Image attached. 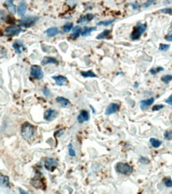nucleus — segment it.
<instances>
[{
  "instance_id": "35",
  "label": "nucleus",
  "mask_w": 172,
  "mask_h": 194,
  "mask_svg": "<svg viewBox=\"0 0 172 194\" xmlns=\"http://www.w3.org/2000/svg\"><path fill=\"white\" fill-rule=\"evenodd\" d=\"M154 2H155V0H147V2H144V3L143 4V6L144 8L148 7V6H150V5H152L153 3H154Z\"/></svg>"
},
{
  "instance_id": "15",
  "label": "nucleus",
  "mask_w": 172,
  "mask_h": 194,
  "mask_svg": "<svg viewBox=\"0 0 172 194\" xmlns=\"http://www.w3.org/2000/svg\"><path fill=\"white\" fill-rule=\"evenodd\" d=\"M57 102L60 105H61L62 108H68L69 105H70V101L68 100V99L62 97V96H58L56 98Z\"/></svg>"
},
{
  "instance_id": "34",
  "label": "nucleus",
  "mask_w": 172,
  "mask_h": 194,
  "mask_svg": "<svg viewBox=\"0 0 172 194\" xmlns=\"http://www.w3.org/2000/svg\"><path fill=\"white\" fill-rule=\"evenodd\" d=\"M164 138L167 140H172V131H166L164 133Z\"/></svg>"
},
{
  "instance_id": "17",
  "label": "nucleus",
  "mask_w": 172,
  "mask_h": 194,
  "mask_svg": "<svg viewBox=\"0 0 172 194\" xmlns=\"http://www.w3.org/2000/svg\"><path fill=\"white\" fill-rule=\"evenodd\" d=\"M45 34L49 37H55V36L57 35V34H58V33H59L58 28L51 27V28H49V29H46V30L45 31Z\"/></svg>"
},
{
  "instance_id": "2",
  "label": "nucleus",
  "mask_w": 172,
  "mask_h": 194,
  "mask_svg": "<svg viewBox=\"0 0 172 194\" xmlns=\"http://www.w3.org/2000/svg\"><path fill=\"white\" fill-rule=\"evenodd\" d=\"M115 171L118 173L123 175H128L131 174L133 172V168L131 165L125 162H118L116 163V165L115 166Z\"/></svg>"
},
{
  "instance_id": "12",
  "label": "nucleus",
  "mask_w": 172,
  "mask_h": 194,
  "mask_svg": "<svg viewBox=\"0 0 172 194\" xmlns=\"http://www.w3.org/2000/svg\"><path fill=\"white\" fill-rule=\"evenodd\" d=\"M154 101V99L153 97H150V99H147V100H143L140 101V108L142 110H145L146 108H147L148 107H150V105H152Z\"/></svg>"
},
{
  "instance_id": "16",
  "label": "nucleus",
  "mask_w": 172,
  "mask_h": 194,
  "mask_svg": "<svg viewBox=\"0 0 172 194\" xmlns=\"http://www.w3.org/2000/svg\"><path fill=\"white\" fill-rule=\"evenodd\" d=\"M0 186L9 187L10 186V179L7 176L0 173Z\"/></svg>"
},
{
  "instance_id": "6",
  "label": "nucleus",
  "mask_w": 172,
  "mask_h": 194,
  "mask_svg": "<svg viewBox=\"0 0 172 194\" xmlns=\"http://www.w3.org/2000/svg\"><path fill=\"white\" fill-rule=\"evenodd\" d=\"M30 76L35 79L41 80L44 77L43 74L42 69L38 65H32L31 69H30Z\"/></svg>"
},
{
  "instance_id": "7",
  "label": "nucleus",
  "mask_w": 172,
  "mask_h": 194,
  "mask_svg": "<svg viewBox=\"0 0 172 194\" xmlns=\"http://www.w3.org/2000/svg\"><path fill=\"white\" fill-rule=\"evenodd\" d=\"M57 165H58V162L57 160L53 158H49L45 159V167L48 171L53 172L55 169L57 167Z\"/></svg>"
},
{
  "instance_id": "18",
  "label": "nucleus",
  "mask_w": 172,
  "mask_h": 194,
  "mask_svg": "<svg viewBox=\"0 0 172 194\" xmlns=\"http://www.w3.org/2000/svg\"><path fill=\"white\" fill-rule=\"evenodd\" d=\"M5 6H6V9L10 13H15L16 7L13 3V0H6L5 1Z\"/></svg>"
},
{
  "instance_id": "14",
  "label": "nucleus",
  "mask_w": 172,
  "mask_h": 194,
  "mask_svg": "<svg viewBox=\"0 0 172 194\" xmlns=\"http://www.w3.org/2000/svg\"><path fill=\"white\" fill-rule=\"evenodd\" d=\"M26 10H27V5L25 3V2H20L19 5L18 6V8H17V13H18V16H23L25 14V13L26 12Z\"/></svg>"
},
{
  "instance_id": "13",
  "label": "nucleus",
  "mask_w": 172,
  "mask_h": 194,
  "mask_svg": "<svg viewBox=\"0 0 172 194\" xmlns=\"http://www.w3.org/2000/svg\"><path fill=\"white\" fill-rule=\"evenodd\" d=\"M94 18V15L92 14H87L84 16H81L78 20H77V23L79 24H84L87 22H91Z\"/></svg>"
},
{
  "instance_id": "3",
  "label": "nucleus",
  "mask_w": 172,
  "mask_h": 194,
  "mask_svg": "<svg viewBox=\"0 0 172 194\" xmlns=\"http://www.w3.org/2000/svg\"><path fill=\"white\" fill-rule=\"evenodd\" d=\"M147 29V25L146 24H138L134 29H133L132 33H131V39L132 41L139 39V37L142 36L145 30Z\"/></svg>"
},
{
  "instance_id": "42",
  "label": "nucleus",
  "mask_w": 172,
  "mask_h": 194,
  "mask_svg": "<svg viewBox=\"0 0 172 194\" xmlns=\"http://www.w3.org/2000/svg\"><path fill=\"white\" fill-rule=\"evenodd\" d=\"M132 6H133V9H135V10L139 7V5L137 3V2H135V4H132Z\"/></svg>"
},
{
  "instance_id": "5",
  "label": "nucleus",
  "mask_w": 172,
  "mask_h": 194,
  "mask_svg": "<svg viewBox=\"0 0 172 194\" xmlns=\"http://www.w3.org/2000/svg\"><path fill=\"white\" fill-rule=\"evenodd\" d=\"M23 30L20 28L18 26H8L5 31H4V35L7 36V37H10V36H15L18 35V33L22 32Z\"/></svg>"
},
{
  "instance_id": "28",
  "label": "nucleus",
  "mask_w": 172,
  "mask_h": 194,
  "mask_svg": "<svg viewBox=\"0 0 172 194\" xmlns=\"http://www.w3.org/2000/svg\"><path fill=\"white\" fill-rule=\"evenodd\" d=\"M115 19H111V20H107V21H102V22H98L97 26H107L111 25V23H113Z\"/></svg>"
},
{
  "instance_id": "33",
  "label": "nucleus",
  "mask_w": 172,
  "mask_h": 194,
  "mask_svg": "<svg viewBox=\"0 0 172 194\" xmlns=\"http://www.w3.org/2000/svg\"><path fill=\"white\" fill-rule=\"evenodd\" d=\"M170 48V45H166V44H160L159 45V47H158V49L160 51H166L167 49Z\"/></svg>"
},
{
  "instance_id": "32",
  "label": "nucleus",
  "mask_w": 172,
  "mask_h": 194,
  "mask_svg": "<svg viewBox=\"0 0 172 194\" xmlns=\"http://www.w3.org/2000/svg\"><path fill=\"white\" fill-rule=\"evenodd\" d=\"M164 108V105L163 104H156V105H154L152 107V111L153 112H156V111H159L161 109Z\"/></svg>"
},
{
  "instance_id": "1",
  "label": "nucleus",
  "mask_w": 172,
  "mask_h": 194,
  "mask_svg": "<svg viewBox=\"0 0 172 194\" xmlns=\"http://www.w3.org/2000/svg\"><path fill=\"white\" fill-rule=\"evenodd\" d=\"M35 128L31 124L25 123L22 127V135L26 140H30L33 137Z\"/></svg>"
},
{
  "instance_id": "10",
  "label": "nucleus",
  "mask_w": 172,
  "mask_h": 194,
  "mask_svg": "<svg viewBox=\"0 0 172 194\" xmlns=\"http://www.w3.org/2000/svg\"><path fill=\"white\" fill-rule=\"evenodd\" d=\"M89 113L87 111L82 110L80 112V114L77 116V121L79 123H84V122L88 121L89 120Z\"/></svg>"
},
{
  "instance_id": "25",
  "label": "nucleus",
  "mask_w": 172,
  "mask_h": 194,
  "mask_svg": "<svg viewBox=\"0 0 172 194\" xmlns=\"http://www.w3.org/2000/svg\"><path fill=\"white\" fill-rule=\"evenodd\" d=\"M81 76L84 77H96V75L92 70L86 71V72H80Z\"/></svg>"
},
{
  "instance_id": "39",
  "label": "nucleus",
  "mask_w": 172,
  "mask_h": 194,
  "mask_svg": "<svg viewBox=\"0 0 172 194\" xmlns=\"http://www.w3.org/2000/svg\"><path fill=\"white\" fill-rule=\"evenodd\" d=\"M165 102L167 104H169V105H170V106H172V95H170L168 98L165 100Z\"/></svg>"
},
{
  "instance_id": "40",
  "label": "nucleus",
  "mask_w": 172,
  "mask_h": 194,
  "mask_svg": "<svg viewBox=\"0 0 172 194\" xmlns=\"http://www.w3.org/2000/svg\"><path fill=\"white\" fill-rule=\"evenodd\" d=\"M165 39L168 41H172V33H168V34L166 36V37H165Z\"/></svg>"
},
{
  "instance_id": "21",
  "label": "nucleus",
  "mask_w": 172,
  "mask_h": 194,
  "mask_svg": "<svg viewBox=\"0 0 172 194\" xmlns=\"http://www.w3.org/2000/svg\"><path fill=\"white\" fill-rule=\"evenodd\" d=\"M81 27L80 26H75L73 29H72V33H71L70 37H73V38H77V37L80 36V34L81 33Z\"/></svg>"
},
{
  "instance_id": "44",
  "label": "nucleus",
  "mask_w": 172,
  "mask_h": 194,
  "mask_svg": "<svg viewBox=\"0 0 172 194\" xmlns=\"http://www.w3.org/2000/svg\"><path fill=\"white\" fill-rule=\"evenodd\" d=\"M135 88H137V87H138V84H135Z\"/></svg>"
},
{
  "instance_id": "20",
  "label": "nucleus",
  "mask_w": 172,
  "mask_h": 194,
  "mask_svg": "<svg viewBox=\"0 0 172 194\" xmlns=\"http://www.w3.org/2000/svg\"><path fill=\"white\" fill-rule=\"evenodd\" d=\"M96 29V27H87V26H85V27L83 29L82 31H81V33H80V34H81V36H83V37H87V36L90 35L92 31H95Z\"/></svg>"
},
{
  "instance_id": "38",
  "label": "nucleus",
  "mask_w": 172,
  "mask_h": 194,
  "mask_svg": "<svg viewBox=\"0 0 172 194\" xmlns=\"http://www.w3.org/2000/svg\"><path fill=\"white\" fill-rule=\"evenodd\" d=\"M160 12H162V13H165V14H170V13H172V10L170 9V8H165V9L161 10Z\"/></svg>"
},
{
  "instance_id": "36",
  "label": "nucleus",
  "mask_w": 172,
  "mask_h": 194,
  "mask_svg": "<svg viewBox=\"0 0 172 194\" xmlns=\"http://www.w3.org/2000/svg\"><path fill=\"white\" fill-rule=\"evenodd\" d=\"M139 162L143 164V165H146V164L149 163V159L146 157H141L139 158Z\"/></svg>"
},
{
  "instance_id": "26",
  "label": "nucleus",
  "mask_w": 172,
  "mask_h": 194,
  "mask_svg": "<svg viewBox=\"0 0 172 194\" xmlns=\"http://www.w3.org/2000/svg\"><path fill=\"white\" fill-rule=\"evenodd\" d=\"M72 26H73V24H72V22L65 24L64 26H62L63 32H64V33H68V32H69L71 29H72Z\"/></svg>"
},
{
  "instance_id": "29",
  "label": "nucleus",
  "mask_w": 172,
  "mask_h": 194,
  "mask_svg": "<svg viewBox=\"0 0 172 194\" xmlns=\"http://www.w3.org/2000/svg\"><path fill=\"white\" fill-rule=\"evenodd\" d=\"M163 183H164L165 185H166V187H168V188H171L172 187V180L170 177H165V178L163 179Z\"/></svg>"
},
{
  "instance_id": "11",
  "label": "nucleus",
  "mask_w": 172,
  "mask_h": 194,
  "mask_svg": "<svg viewBox=\"0 0 172 194\" xmlns=\"http://www.w3.org/2000/svg\"><path fill=\"white\" fill-rule=\"evenodd\" d=\"M52 79L54 80L56 84L59 86H63L68 82V79L64 76H54V77H52Z\"/></svg>"
},
{
  "instance_id": "8",
  "label": "nucleus",
  "mask_w": 172,
  "mask_h": 194,
  "mask_svg": "<svg viewBox=\"0 0 172 194\" xmlns=\"http://www.w3.org/2000/svg\"><path fill=\"white\" fill-rule=\"evenodd\" d=\"M119 107L117 104H110L107 107L105 110V115L106 116H110L111 114H114V113H116V112L119 111Z\"/></svg>"
},
{
  "instance_id": "43",
  "label": "nucleus",
  "mask_w": 172,
  "mask_h": 194,
  "mask_svg": "<svg viewBox=\"0 0 172 194\" xmlns=\"http://www.w3.org/2000/svg\"><path fill=\"white\" fill-rule=\"evenodd\" d=\"M19 190H20V192H21V193H26V192H23V191L22 190V189H20V188H19Z\"/></svg>"
},
{
  "instance_id": "30",
  "label": "nucleus",
  "mask_w": 172,
  "mask_h": 194,
  "mask_svg": "<svg viewBox=\"0 0 172 194\" xmlns=\"http://www.w3.org/2000/svg\"><path fill=\"white\" fill-rule=\"evenodd\" d=\"M163 70H164V69H163L162 67H157V68H155V69H150V73L152 75H155L158 73H159V72H161V71H163Z\"/></svg>"
},
{
  "instance_id": "22",
  "label": "nucleus",
  "mask_w": 172,
  "mask_h": 194,
  "mask_svg": "<svg viewBox=\"0 0 172 194\" xmlns=\"http://www.w3.org/2000/svg\"><path fill=\"white\" fill-rule=\"evenodd\" d=\"M13 47H14V50L18 54H21L22 53V48H23V44L20 41H16L14 44H13Z\"/></svg>"
},
{
  "instance_id": "27",
  "label": "nucleus",
  "mask_w": 172,
  "mask_h": 194,
  "mask_svg": "<svg viewBox=\"0 0 172 194\" xmlns=\"http://www.w3.org/2000/svg\"><path fill=\"white\" fill-rule=\"evenodd\" d=\"M161 81L162 82H164L165 84H168L169 82L172 81V75H165V76H162V78H161Z\"/></svg>"
},
{
  "instance_id": "24",
  "label": "nucleus",
  "mask_w": 172,
  "mask_h": 194,
  "mask_svg": "<svg viewBox=\"0 0 172 194\" xmlns=\"http://www.w3.org/2000/svg\"><path fill=\"white\" fill-rule=\"evenodd\" d=\"M110 33H111V31H110L109 29H106V30H104V32H102V33H100L99 35L96 37V38L97 39H104V38H107V37H108V36H109Z\"/></svg>"
},
{
  "instance_id": "23",
  "label": "nucleus",
  "mask_w": 172,
  "mask_h": 194,
  "mask_svg": "<svg viewBox=\"0 0 172 194\" xmlns=\"http://www.w3.org/2000/svg\"><path fill=\"white\" fill-rule=\"evenodd\" d=\"M150 145L152 146L154 148H158V147L162 145V142H161L160 140H158V139H154V138L150 139Z\"/></svg>"
},
{
  "instance_id": "4",
  "label": "nucleus",
  "mask_w": 172,
  "mask_h": 194,
  "mask_svg": "<svg viewBox=\"0 0 172 194\" xmlns=\"http://www.w3.org/2000/svg\"><path fill=\"white\" fill-rule=\"evenodd\" d=\"M37 19H38V18L34 17V16H28V17H25V18L20 20L19 26L25 28L31 27L37 22Z\"/></svg>"
},
{
  "instance_id": "19",
  "label": "nucleus",
  "mask_w": 172,
  "mask_h": 194,
  "mask_svg": "<svg viewBox=\"0 0 172 194\" xmlns=\"http://www.w3.org/2000/svg\"><path fill=\"white\" fill-rule=\"evenodd\" d=\"M41 64L43 65H49V64H57V60L56 58H54V57H45L41 61Z\"/></svg>"
},
{
  "instance_id": "9",
  "label": "nucleus",
  "mask_w": 172,
  "mask_h": 194,
  "mask_svg": "<svg viewBox=\"0 0 172 194\" xmlns=\"http://www.w3.org/2000/svg\"><path fill=\"white\" fill-rule=\"evenodd\" d=\"M57 115V112L55 110L53 109H48V110L45 111V114H44V119H45L46 121H52L53 120H54L56 116Z\"/></svg>"
},
{
  "instance_id": "31",
  "label": "nucleus",
  "mask_w": 172,
  "mask_h": 194,
  "mask_svg": "<svg viewBox=\"0 0 172 194\" xmlns=\"http://www.w3.org/2000/svg\"><path fill=\"white\" fill-rule=\"evenodd\" d=\"M68 154L70 155L71 157H75V156H76V152H75V150H73V148H72V143H69V144H68Z\"/></svg>"
},
{
  "instance_id": "37",
  "label": "nucleus",
  "mask_w": 172,
  "mask_h": 194,
  "mask_svg": "<svg viewBox=\"0 0 172 194\" xmlns=\"http://www.w3.org/2000/svg\"><path fill=\"white\" fill-rule=\"evenodd\" d=\"M6 18V14H5V12L2 11V10H0V22L4 21Z\"/></svg>"
},
{
  "instance_id": "41",
  "label": "nucleus",
  "mask_w": 172,
  "mask_h": 194,
  "mask_svg": "<svg viewBox=\"0 0 172 194\" xmlns=\"http://www.w3.org/2000/svg\"><path fill=\"white\" fill-rule=\"evenodd\" d=\"M43 93H44V95H45V96H49V94H50L49 89H47V88H45V89L43 90Z\"/></svg>"
}]
</instances>
